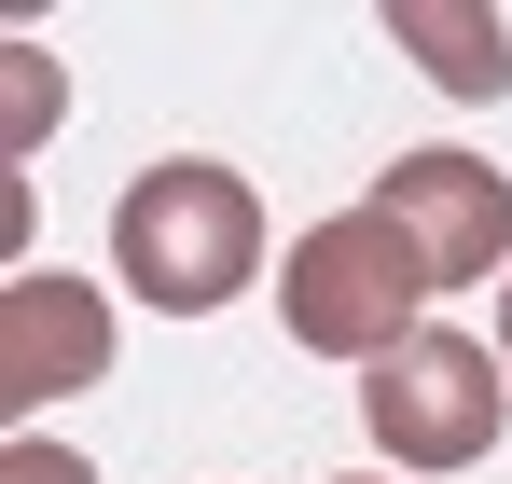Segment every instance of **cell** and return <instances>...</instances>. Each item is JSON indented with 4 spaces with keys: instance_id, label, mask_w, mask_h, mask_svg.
I'll return each mask as SVG.
<instances>
[{
    "instance_id": "1",
    "label": "cell",
    "mask_w": 512,
    "mask_h": 484,
    "mask_svg": "<svg viewBox=\"0 0 512 484\" xmlns=\"http://www.w3.org/2000/svg\"><path fill=\"white\" fill-rule=\"evenodd\" d=\"M111 263H125V291H139L153 319H222V305L263 277V194L222 153H167V166L125 180Z\"/></svg>"
},
{
    "instance_id": "2",
    "label": "cell",
    "mask_w": 512,
    "mask_h": 484,
    "mask_svg": "<svg viewBox=\"0 0 512 484\" xmlns=\"http://www.w3.org/2000/svg\"><path fill=\"white\" fill-rule=\"evenodd\" d=\"M416 305H429V263L402 249V222L360 194V208H333V222H305L291 236V277H277V319H291V346H319V360H402L416 346Z\"/></svg>"
},
{
    "instance_id": "3",
    "label": "cell",
    "mask_w": 512,
    "mask_h": 484,
    "mask_svg": "<svg viewBox=\"0 0 512 484\" xmlns=\"http://www.w3.org/2000/svg\"><path fill=\"white\" fill-rule=\"evenodd\" d=\"M499 332H416L402 360H374L360 374V429L388 443V471H471L485 443H499Z\"/></svg>"
},
{
    "instance_id": "4",
    "label": "cell",
    "mask_w": 512,
    "mask_h": 484,
    "mask_svg": "<svg viewBox=\"0 0 512 484\" xmlns=\"http://www.w3.org/2000/svg\"><path fill=\"white\" fill-rule=\"evenodd\" d=\"M374 208L402 222V249L429 263V291L512 277V166H485L471 139H416V153L374 180Z\"/></svg>"
},
{
    "instance_id": "5",
    "label": "cell",
    "mask_w": 512,
    "mask_h": 484,
    "mask_svg": "<svg viewBox=\"0 0 512 484\" xmlns=\"http://www.w3.org/2000/svg\"><path fill=\"white\" fill-rule=\"evenodd\" d=\"M97 374H111V291H84V277H14V291H0V415L42 429V415L70 402V388H97Z\"/></svg>"
},
{
    "instance_id": "6",
    "label": "cell",
    "mask_w": 512,
    "mask_h": 484,
    "mask_svg": "<svg viewBox=\"0 0 512 484\" xmlns=\"http://www.w3.org/2000/svg\"><path fill=\"white\" fill-rule=\"evenodd\" d=\"M388 42H402V56H416L457 111L512 97V28L485 14V0H388Z\"/></svg>"
},
{
    "instance_id": "7",
    "label": "cell",
    "mask_w": 512,
    "mask_h": 484,
    "mask_svg": "<svg viewBox=\"0 0 512 484\" xmlns=\"http://www.w3.org/2000/svg\"><path fill=\"white\" fill-rule=\"evenodd\" d=\"M42 125H56V56L14 42V153H42Z\"/></svg>"
},
{
    "instance_id": "8",
    "label": "cell",
    "mask_w": 512,
    "mask_h": 484,
    "mask_svg": "<svg viewBox=\"0 0 512 484\" xmlns=\"http://www.w3.org/2000/svg\"><path fill=\"white\" fill-rule=\"evenodd\" d=\"M0 484H97V471L70 457V443H42V429H14V443H0Z\"/></svg>"
},
{
    "instance_id": "9",
    "label": "cell",
    "mask_w": 512,
    "mask_h": 484,
    "mask_svg": "<svg viewBox=\"0 0 512 484\" xmlns=\"http://www.w3.org/2000/svg\"><path fill=\"white\" fill-rule=\"evenodd\" d=\"M499 374H512V277H499Z\"/></svg>"
},
{
    "instance_id": "10",
    "label": "cell",
    "mask_w": 512,
    "mask_h": 484,
    "mask_svg": "<svg viewBox=\"0 0 512 484\" xmlns=\"http://www.w3.org/2000/svg\"><path fill=\"white\" fill-rule=\"evenodd\" d=\"M333 484H402V471H333Z\"/></svg>"
}]
</instances>
